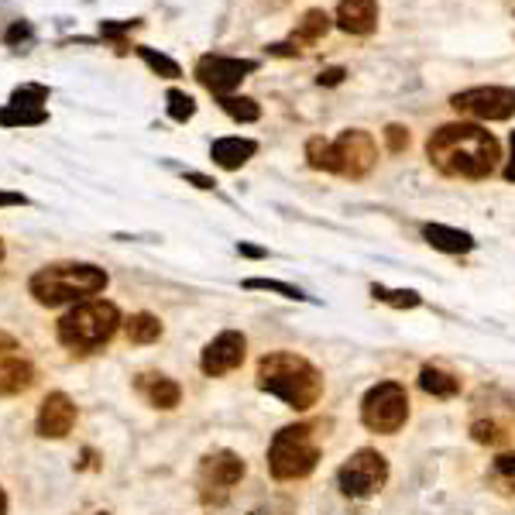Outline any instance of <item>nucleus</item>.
Masks as SVG:
<instances>
[{
	"mask_svg": "<svg viewBox=\"0 0 515 515\" xmlns=\"http://www.w3.org/2000/svg\"><path fill=\"white\" fill-rule=\"evenodd\" d=\"M255 152H258V145L251 138H217L210 148V158L220 165V169L234 172V169H241L244 162H251Z\"/></svg>",
	"mask_w": 515,
	"mask_h": 515,
	"instance_id": "nucleus-16",
	"label": "nucleus"
},
{
	"mask_svg": "<svg viewBox=\"0 0 515 515\" xmlns=\"http://www.w3.org/2000/svg\"><path fill=\"white\" fill-rule=\"evenodd\" d=\"M0 258H4V241H0Z\"/></svg>",
	"mask_w": 515,
	"mask_h": 515,
	"instance_id": "nucleus-41",
	"label": "nucleus"
},
{
	"mask_svg": "<svg viewBox=\"0 0 515 515\" xmlns=\"http://www.w3.org/2000/svg\"><path fill=\"white\" fill-rule=\"evenodd\" d=\"M7 512V495H4V488H0V515Z\"/></svg>",
	"mask_w": 515,
	"mask_h": 515,
	"instance_id": "nucleus-40",
	"label": "nucleus"
},
{
	"mask_svg": "<svg viewBox=\"0 0 515 515\" xmlns=\"http://www.w3.org/2000/svg\"><path fill=\"white\" fill-rule=\"evenodd\" d=\"M244 478V461L234 454V450H213V454L203 457L200 464V498L206 505H224L231 498V488Z\"/></svg>",
	"mask_w": 515,
	"mask_h": 515,
	"instance_id": "nucleus-7",
	"label": "nucleus"
},
{
	"mask_svg": "<svg viewBox=\"0 0 515 515\" xmlns=\"http://www.w3.org/2000/svg\"><path fill=\"white\" fill-rule=\"evenodd\" d=\"M141 21H103L100 25V35L103 38H121L124 31H131V28H138Z\"/></svg>",
	"mask_w": 515,
	"mask_h": 515,
	"instance_id": "nucleus-33",
	"label": "nucleus"
},
{
	"mask_svg": "<svg viewBox=\"0 0 515 515\" xmlns=\"http://www.w3.org/2000/svg\"><path fill=\"white\" fill-rule=\"evenodd\" d=\"M419 385H423V392L437 395V399H450V395H457V388H461V382H457L450 371L437 368V364H426V368L419 371Z\"/></svg>",
	"mask_w": 515,
	"mask_h": 515,
	"instance_id": "nucleus-19",
	"label": "nucleus"
},
{
	"mask_svg": "<svg viewBox=\"0 0 515 515\" xmlns=\"http://www.w3.org/2000/svg\"><path fill=\"white\" fill-rule=\"evenodd\" d=\"M134 388H138L155 409H176L182 399V388L165 375H138Z\"/></svg>",
	"mask_w": 515,
	"mask_h": 515,
	"instance_id": "nucleus-17",
	"label": "nucleus"
},
{
	"mask_svg": "<svg viewBox=\"0 0 515 515\" xmlns=\"http://www.w3.org/2000/svg\"><path fill=\"white\" fill-rule=\"evenodd\" d=\"M237 251H241V255H248V258H261V255H265V251L255 248V244H241Z\"/></svg>",
	"mask_w": 515,
	"mask_h": 515,
	"instance_id": "nucleus-39",
	"label": "nucleus"
},
{
	"mask_svg": "<svg viewBox=\"0 0 515 515\" xmlns=\"http://www.w3.org/2000/svg\"><path fill=\"white\" fill-rule=\"evenodd\" d=\"M28 289L42 306L76 303V299L97 296V292L107 289V272L97 265H83V261H73V265H49L31 275Z\"/></svg>",
	"mask_w": 515,
	"mask_h": 515,
	"instance_id": "nucleus-3",
	"label": "nucleus"
},
{
	"mask_svg": "<svg viewBox=\"0 0 515 515\" xmlns=\"http://www.w3.org/2000/svg\"><path fill=\"white\" fill-rule=\"evenodd\" d=\"M186 179L193 182V186H200V189H213V186H217V182H213V179H206V176H200V172H189Z\"/></svg>",
	"mask_w": 515,
	"mask_h": 515,
	"instance_id": "nucleus-37",
	"label": "nucleus"
},
{
	"mask_svg": "<svg viewBox=\"0 0 515 515\" xmlns=\"http://www.w3.org/2000/svg\"><path fill=\"white\" fill-rule=\"evenodd\" d=\"M337 25L347 35H371L378 28V4L375 0H340Z\"/></svg>",
	"mask_w": 515,
	"mask_h": 515,
	"instance_id": "nucleus-15",
	"label": "nucleus"
},
{
	"mask_svg": "<svg viewBox=\"0 0 515 515\" xmlns=\"http://www.w3.org/2000/svg\"><path fill=\"white\" fill-rule=\"evenodd\" d=\"M28 38H31V25H28V21H14V25L7 28L4 42L7 45H21V42H28Z\"/></svg>",
	"mask_w": 515,
	"mask_h": 515,
	"instance_id": "nucleus-34",
	"label": "nucleus"
},
{
	"mask_svg": "<svg viewBox=\"0 0 515 515\" xmlns=\"http://www.w3.org/2000/svg\"><path fill=\"white\" fill-rule=\"evenodd\" d=\"M505 179L515 182V131H512V158H509V165H505Z\"/></svg>",
	"mask_w": 515,
	"mask_h": 515,
	"instance_id": "nucleus-38",
	"label": "nucleus"
},
{
	"mask_svg": "<svg viewBox=\"0 0 515 515\" xmlns=\"http://www.w3.org/2000/svg\"><path fill=\"white\" fill-rule=\"evenodd\" d=\"M244 351H248V340H244V334H237V330H224V334L213 337L210 344L203 347L200 368L206 371V375L220 378V375H227V371L241 368Z\"/></svg>",
	"mask_w": 515,
	"mask_h": 515,
	"instance_id": "nucleus-13",
	"label": "nucleus"
},
{
	"mask_svg": "<svg viewBox=\"0 0 515 515\" xmlns=\"http://www.w3.org/2000/svg\"><path fill=\"white\" fill-rule=\"evenodd\" d=\"M138 55H141V62H145V66L152 69V73L162 76V79H179V76H182L179 62H176V59H169V55H162V52L148 49V45H138Z\"/></svg>",
	"mask_w": 515,
	"mask_h": 515,
	"instance_id": "nucleus-23",
	"label": "nucleus"
},
{
	"mask_svg": "<svg viewBox=\"0 0 515 515\" xmlns=\"http://www.w3.org/2000/svg\"><path fill=\"white\" fill-rule=\"evenodd\" d=\"M76 426V402L66 392H52L38 409V437L62 440Z\"/></svg>",
	"mask_w": 515,
	"mask_h": 515,
	"instance_id": "nucleus-14",
	"label": "nucleus"
},
{
	"mask_svg": "<svg viewBox=\"0 0 515 515\" xmlns=\"http://www.w3.org/2000/svg\"><path fill=\"white\" fill-rule=\"evenodd\" d=\"M340 491L351 498H371L382 491L388 481V461L378 450H358L344 467L337 471Z\"/></svg>",
	"mask_w": 515,
	"mask_h": 515,
	"instance_id": "nucleus-9",
	"label": "nucleus"
},
{
	"mask_svg": "<svg viewBox=\"0 0 515 515\" xmlns=\"http://www.w3.org/2000/svg\"><path fill=\"white\" fill-rule=\"evenodd\" d=\"M426 155L447 176L488 179L498 165V141L478 124H443L426 141Z\"/></svg>",
	"mask_w": 515,
	"mask_h": 515,
	"instance_id": "nucleus-1",
	"label": "nucleus"
},
{
	"mask_svg": "<svg viewBox=\"0 0 515 515\" xmlns=\"http://www.w3.org/2000/svg\"><path fill=\"white\" fill-rule=\"evenodd\" d=\"M457 114L478 117V121H509L515 114V86H474L450 97Z\"/></svg>",
	"mask_w": 515,
	"mask_h": 515,
	"instance_id": "nucleus-8",
	"label": "nucleus"
},
{
	"mask_svg": "<svg viewBox=\"0 0 515 515\" xmlns=\"http://www.w3.org/2000/svg\"><path fill=\"white\" fill-rule=\"evenodd\" d=\"M471 433H474V440H478V443H502L505 437H509V433H505V426H498V423H474Z\"/></svg>",
	"mask_w": 515,
	"mask_h": 515,
	"instance_id": "nucleus-31",
	"label": "nucleus"
},
{
	"mask_svg": "<svg viewBox=\"0 0 515 515\" xmlns=\"http://www.w3.org/2000/svg\"><path fill=\"white\" fill-rule=\"evenodd\" d=\"M258 388L275 395V399H282L285 406L306 412L320 402L323 375L306 358H299V354L275 351L258 361Z\"/></svg>",
	"mask_w": 515,
	"mask_h": 515,
	"instance_id": "nucleus-2",
	"label": "nucleus"
},
{
	"mask_svg": "<svg viewBox=\"0 0 515 515\" xmlns=\"http://www.w3.org/2000/svg\"><path fill=\"white\" fill-rule=\"evenodd\" d=\"M162 337V323L152 313H134L128 320V340L131 344H155Z\"/></svg>",
	"mask_w": 515,
	"mask_h": 515,
	"instance_id": "nucleus-21",
	"label": "nucleus"
},
{
	"mask_svg": "<svg viewBox=\"0 0 515 515\" xmlns=\"http://www.w3.org/2000/svg\"><path fill=\"white\" fill-rule=\"evenodd\" d=\"M361 419L375 433H399L409 419V395L399 382H378L364 395Z\"/></svg>",
	"mask_w": 515,
	"mask_h": 515,
	"instance_id": "nucleus-6",
	"label": "nucleus"
},
{
	"mask_svg": "<svg viewBox=\"0 0 515 515\" xmlns=\"http://www.w3.org/2000/svg\"><path fill=\"white\" fill-rule=\"evenodd\" d=\"M385 141H388V148H392V152H402V148L409 145V131L399 128V124H388V128H385Z\"/></svg>",
	"mask_w": 515,
	"mask_h": 515,
	"instance_id": "nucleus-32",
	"label": "nucleus"
},
{
	"mask_svg": "<svg viewBox=\"0 0 515 515\" xmlns=\"http://www.w3.org/2000/svg\"><path fill=\"white\" fill-rule=\"evenodd\" d=\"M320 461V437L316 426L296 423L275 433L272 447H268V467H272L275 481H299Z\"/></svg>",
	"mask_w": 515,
	"mask_h": 515,
	"instance_id": "nucleus-5",
	"label": "nucleus"
},
{
	"mask_svg": "<svg viewBox=\"0 0 515 515\" xmlns=\"http://www.w3.org/2000/svg\"><path fill=\"white\" fill-rule=\"evenodd\" d=\"M258 62L255 59H231V55H203L196 62V79L217 97H234L237 86L248 79V73H255Z\"/></svg>",
	"mask_w": 515,
	"mask_h": 515,
	"instance_id": "nucleus-10",
	"label": "nucleus"
},
{
	"mask_svg": "<svg viewBox=\"0 0 515 515\" xmlns=\"http://www.w3.org/2000/svg\"><path fill=\"white\" fill-rule=\"evenodd\" d=\"M220 107H224V114H231L241 124H251L261 117V107L251 97H220Z\"/></svg>",
	"mask_w": 515,
	"mask_h": 515,
	"instance_id": "nucleus-24",
	"label": "nucleus"
},
{
	"mask_svg": "<svg viewBox=\"0 0 515 515\" xmlns=\"http://www.w3.org/2000/svg\"><path fill=\"white\" fill-rule=\"evenodd\" d=\"M45 100H49V86L42 83H21L11 93V103H18V107H45Z\"/></svg>",
	"mask_w": 515,
	"mask_h": 515,
	"instance_id": "nucleus-27",
	"label": "nucleus"
},
{
	"mask_svg": "<svg viewBox=\"0 0 515 515\" xmlns=\"http://www.w3.org/2000/svg\"><path fill=\"white\" fill-rule=\"evenodd\" d=\"M375 299H382V303L388 306H395V309H412V306H419V296L412 289H382V285H375Z\"/></svg>",
	"mask_w": 515,
	"mask_h": 515,
	"instance_id": "nucleus-28",
	"label": "nucleus"
},
{
	"mask_svg": "<svg viewBox=\"0 0 515 515\" xmlns=\"http://www.w3.org/2000/svg\"><path fill=\"white\" fill-rule=\"evenodd\" d=\"M306 158L313 169H323V172H334V148H330V141L323 138H309L306 145Z\"/></svg>",
	"mask_w": 515,
	"mask_h": 515,
	"instance_id": "nucleus-25",
	"label": "nucleus"
},
{
	"mask_svg": "<svg viewBox=\"0 0 515 515\" xmlns=\"http://www.w3.org/2000/svg\"><path fill=\"white\" fill-rule=\"evenodd\" d=\"M244 289H265V292H279V296H285V299H306L296 285H285V282H275V279H248L244 282Z\"/></svg>",
	"mask_w": 515,
	"mask_h": 515,
	"instance_id": "nucleus-30",
	"label": "nucleus"
},
{
	"mask_svg": "<svg viewBox=\"0 0 515 515\" xmlns=\"http://www.w3.org/2000/svg\"><path fill=\"white\" fill-rule=\"evenodd\" d=\"M165 100H169V103H165V110H169L172 121L186 124L189 117L196 114V100L189 97V93H182V90H169V97H165Z\"/></svg>",
	"mask_w": 515,
	"mask_h": 515,
	"instance_id": "nucleus-26",
	"label": "nucleus"
},
{
	"mask_svg": "<svg viewBox=\"0 0 515 515\" xmlns=\"http://www.w3.org/2000/svg\"><path fill=\"white\" fill-rule=\"evenodd\" d=\"M344 69H327V73H320V86H337V83H344Z\"/></svg>",
	"mask_w": 515,
	"mask_h": 515,
	"instance_id": "nucleus-36",
	"label": "nucleus"
},
{
	"mask_svg": "<svg viewBox=\"0 0 515 515\" xmlns=\"http://www.w3.org/2000/svg\"><path fill=\"white\" fill-rule=\"evenodd\" d=\"M28 196L25 193H7V189H0V206H25Z\"/></svg>",
	"mask_w": 515,
	"mask_h": 515,
	"instance_id": "nucleus-35",
	"label": "nucleus"
},
{
	"mask_svg": "<svg viewBox=\"0 0 515 515\" xmlns=\"http://www.w3.org/2000/svg\"><path fill=\"white\" fill-rule=\"evenodd\" d=\"M327 31H330V14L316 7V11L303 14V21L292 31V38H299V42H316V38H323Z\"/></svg>",
	"mask_w": 515,
	"mask_h": 515,
	"instance_id": "nucleus-22",
	"label": "nucleus"
},
{
	"mask_svg": "<svg viewBox=\"0 0 515 515\" xmlns=\"http://www.w3.org/2000/svg\"><path fill=\"white\" fill-rule=\"evenodd\" d=\"M45 121H49V110L45 107H18V103L0 107V124L4 128H38Z\"/></svg>",
	"mask_w": 515,
	"mask_h": 515,
	"instance_id": "nucleus-20",
	"label": "nucleus"
},
{
	"mask_svg": "<svg viewBox=\"0 0 515 515\" xmlns=\"http://www.w3.org/2000/svg\"><path fill=\"white\" fill-rule=\"evenodd\" d=\"M423 237L433 244L437 251H447V255H464V251L474 248V237L467 231H457V227H443V224H426Z\"/></svg>",
	"mask_w": 515,
	"mask_h": 515,
	"instance_id": "nucleus-18",
	"label": "nucleus"
},
{
	"mask_svg": "<svg viewBox=\"0 0 515 515\" xmlns=\"http://www.w3.org/2000/svg\"><path fill=\"white\" fill-rule=\"evenodd\" d=\"M330 148H334V172H340V176L361 179L368 176L378 162V148L375 141H371V134L358 128L344 131L337 141H330Z\"/></svg>",
	"mask_w": 515,
	"mask_h": 515,
	"instance_id": "nucleus-11",
	"label": "nucleus"
},
{
	"mask_svg": "<svg viewBox=\"0 0 515 515\" xmlns=\"http://www.w3.org/2000/svg\"><path fill=\"white\" fill-rule=\"evenodd\" d=\"M491 478H495L502 488L515 491V454H502V457H498L495 467H491Z\"/></svg>",
	"mask_w": 515,
	"mask_h": 515,
	"instance_id": "nucleus-29",
	"label": "nucleus"
},
{
	"mask_svg": "<svg viewBox=\"0 0 515 515\" xmlns=\"http://www.w3.org/2000/svg\"><path fill=\"white\" fill-rule=\"evenodd\" d=\"M35 382V368H31L25 347L11 334L0 330V395H21Z\"/></svg>",
	"mask_w": 515,
	"mask_h": 515,
	"instance_id": "nucleus-12",
	"label": "nucleus"
},
{
	"mask_svg": "<svg viewBox=\"0 0 515 515\" xmlns=\"http://www.w3.org/2000/svg\"><path fill=\"white\" fill-rule=\"evenodd\" d=\"M121 327V313L114 303H103V299H90V303L69 309L59 320V340L76 354H90L97 347L107 344L110 337Z\"/></svg>",
	"mask_w": 515,
	"mask_h": 515,
	"instance_id": "nucleus-4",
	"label": "nucleus"
}]
</instances>
